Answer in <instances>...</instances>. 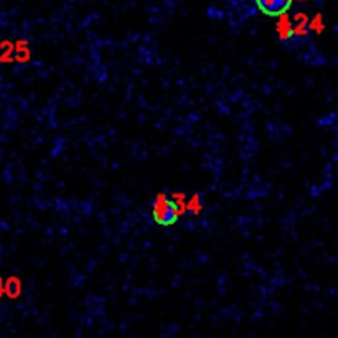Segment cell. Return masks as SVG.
Wrapping results in <instances>:
<instances>
[{
  "label": "cell",
  "mask_w": 338,
  "mask_h": 338,
  "mask_svg": "<svg viewBox=\"0 0 338 338\" xmlns=\"http://www.w3.org/2000/svg\"><path fill=\"white\" fill-rule=\"evenodd\" d=\"M277 35L282 41L292 37V20L287 13H282V15H279L277 18Z\"/></svg>",
  "instance_id": "obj_4"
},
{
  "label": "cell",
  "mask_w": 338,
  "mask_h": 338,
  "mask_svg": "<svg viewBox=\"0 0 338 338\" xmlns=\"http://www.w3.org/2000/svg\"><path fill=\"white\" fill-rule=\"evenodd\" d=\"M308 30L310 32H315V33H322L325 30V23H323V17L320 13H317V15L308 22Z\"/></svg>",
  "instance_id": "obj_10"
},
{
  "label": "cell",
  "mask_w": 338,
  "mask_h": 338,
  "mask_svg": "<svg viewBox=\"0 0 338 338\" xmlns=\"http://www.w3.org/2000/svg\"><path fill=\"white\" fill-rule=\"evenodd\" d=\"M168 200L172 201V205L175 206V210H177V215H178V216H183V215L187 213V198H185V193L175 192Z\"/></svg>",
  "instance_id": "obj_7"
},
{
  "label": "cell",
  "mask_w": 338,
  "mask_h": 338,
  "mask_svg": "<svg viewBox=\"0 0 338 338\" xmlns=\"http://www.w3.org/2000/svg\"><path fill=\"white\" fill-rule=\"evenodd\" d=\"M152 216L159 224H173L177 221V210L172 205V201L167 198L165 193H159L155 196L152 206Z\"/></svg>",
  "instance_id": "obj_1"
},
{
  "label": "cell",
  "mask_w": 338,
  "mask_h": 338,
  "mask_svg": "<svg viewBox=\"0 0 338 338\" xmlns=\"http://www.w3.org/2000/svg\"><path fill=\"white\" fill-rule=\"evenodd\" d=\"M30 48H28V43L25 40H18L17 43H13V61L27 63L30 61Z\"/></svg>",
  "instance_id": "obj_5"
},
{
  "label": "cell",
  "mask_w": 338,
  "mask_h": 338,
  "mask_svg": "<svg viewBox=\"0 0 338 338\" xmlns=\"http://www.w3.org/2000/svg\"><path fill=\"white\" fill-rule=\"evenodd\" d=\"M203 210V203H201V196L200 195H193L187 200V211L192 215H200Z\"/></svg>",
  "instance_id": "obj_9"
},
{
  "label": "cell",
  "mask_w": 338,
  "mask_h": 338,
  "mask_svg": "<svg viewBox=\"0 0 338 338\" xmlns=\"http://www.w3.org/2000/svg\"><path fill=\"white\" fill-rule=\"evenodd\" d=\"M4 295H5L4 294V279L0 277V297H4Z\"/></svg>",
  "instance_id": "obj_11"
},
{
  "label": "cell",
  "mask_w": 338,
  "mask_h": 338,
  "mask_svg": "<svg viewBox=\"0 0 338 338\" xmlns=\"http://www.w3.org/2000/svg\"><path fill=\"white\" fill-rule=\"evenodd\" d=\"M4 294L9 295V299H18L22 295V280L13 276L4 280Z\"/></svg>",
  "instance_id": "obj_3"
},
{
  "label": "cell",
  "mask_w": 338,
  "mask_h": 338,
  "mask_svg": "<svg viewBox=\"0 0 338 338\" xmlns=\"http://www.w3.org/2000/svg\"><path fill=\"white\" fill-rule=\"evenodd\" d=\"M292 0H257L259 9L267 15H282L291 7Z\"/></svg>",
  "instance_id": "obj_2"
},
{
  "label": "cell",
  "mask_w": 338,
  "mask_h": 338,
  "mask_svg": "<svg viewBox=\"0 0 338 338\" xmlns=\"http://www.w3.org/2000/svg\"><path fill=\"white\" fill-rule=\"evenodd\" d=\"M307 33H308V18L304 13H297L295 15V25H292V35L305 37Z\"/></svg>",
  "instance_id": "obj_6"
},
{
  "label": "cell",
  "mask_w": 338,
  "mask_h": 338,
  "mask_svg": "<svg viewBox=\"0 0 338 338\" xmlns=\"http://www.w3.org/2000/svg\"><path fill=\"white\" fill-rule=\"evenodd\" d=\"M2 53H0V63L4 65H9V63L13 61V43L12 41H2Z\"/></svg>",
  "instance_id": "obj_8"
}]
</instances>
